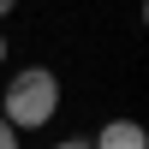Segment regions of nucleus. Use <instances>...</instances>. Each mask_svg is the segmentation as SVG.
<instances>
[{"label": "nucleus", "instance_id": "6", "mask_svg": "<svg viewBox=\"0 0 149 149\" xmlns=\"http://www.w3.org/2000/svg\"><path fill=\"white\" fill-rule=\"evenodd\" d=\"M0 66H6V36H0Z\"/></svg>", "mask_w": 149, "mask_h": 149}, {"label": "nucleus", "instance_id": "1", "mask_svg": "<svg viewBox=\"0 0 149 149\" xmlns=\"http://www.w3.org/2000/svg\"><path fill=\"white\" fill-rule=\"evenodd\" d=\"M54 113H60V78L48 66H24L0 95V119L12 131H42Z\"/></svg>", "mask_w": 149, "mask_h": 149}, {"label": "nucleus", "instance_id": "3", "mask_svg": "<svg viewBox=\"0 0 149 149\" xmlns=\"http://www.w3.org/2000/svg\"><path fill=\"white\" fill-rule=\"evenodd\" d=\"M0 149H18V131H12L6 119H0Z\"/></svg>", "mask_w": 149, "mask_h": 149}, {"label": "nucleus", "instance_id": "2", "mask_svg": "<svg viewBox=\"0 0 149 149\" xmlns=\"http://www.w3.org/2000/svg\"><path fill=\"white\" fill-rule=\"evenodd\" d=\"M90 149H149V137H143L137 119H107V125L90 137Z\"/></svg>", "mask_w": 149, "mask_h": 149}, {"label": "nucleus", "instance_id": "4", "mask_svg": "<svg viewBox=\"0 0 149 149\" xmlns=\"http://www.w3.org/2000/svg\"><path fill=\"white\" fill-rule=\"evenodd\" d=\"M54 149H90V137H66V143H54Z\"/></svg>", "mask_w": 149, "mask_h": 149}, {"label": "nucleus", "instance_id": "5", "mask_svg": "<svg viewBox=\"0 0 149 149\" xmlns=\"http://www.w3.org/2000/svg\"><path fill=\"white\" fill-rule=\"evenodd\" d=\"M12 6H18V0H0V18H6V12H12Z\"/></svg>", "mask_w": 149, "mask_h": 149}]
</instances>
